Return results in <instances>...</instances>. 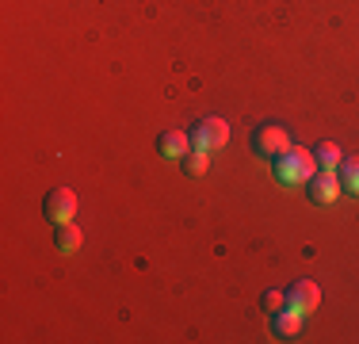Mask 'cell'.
<instances>
[{
	"mask_svg": "<svg viewBox=\"0 0 359 344\" xmlns=\"http://www.w3.org/2000/svg\"><path fill=\"white\" fill-rule=\"evenodd\" d=\"M260 306L268 310V314H279V310L287 306V291H264V295H260Z\"/></svg>",
	"mask_w": 359,
	"mask_h": 344,
	"instance_id": "4fadbf2b",
	"label": "cell"
},
{
	"mask_svg": "<svg viewBox=\"0 0 359 344\" xmlns=\"http://www.w3.org/2000/svg\"><path fill=\"white\" fill-rule=\"evenodd\" d=\"M313 157H318V165H321V168H337L340 161H344V157H340V145H337V142H329V138H325L318 150H313Z\"/></svg>",
	"mask_w": 359,
	"mask_h": 344,
	"instance_id": "8fae6325",
	"label": "cell"
},
{
	"mask_svg": "<svg viewBox=\"0 0 359 344\" xmlns=\"http://www.w3.org/2000/svg\"><path fill=\"white\" fill-rule=\"evenodd\" d=\"M42 214H46L50 226H65V222H73L76 192H73V187H54V192H46V199H42Z\"/></svg>",
	"mask_w": 359,
	"mask_h": 344,
	"instance_id": "3957f363",
	"label": "cell"
},
{
	"mask_svg": "<svg viewBox=\"0 0 359 344\" xmlns=\"http://www.w3.org/2000/svg\"><path fill=\"white\" fill-rule=\"evenodd\" d=\"M81 241H84V234L73 226V222H65V226H57V241H54V245H57V253L73 256L76 249H81Z\"/></svg>",
	"mask_w": 359,
	"mask_h": 344,
	"instance_id": "9c48e42d",
	"label": "cell"
},
{
	"mask_svg": "<svg viewBox=\"0 0 359 344\" xmlns=\"http://www.w3.org/2000/svg\"><path fill=\"white\" fill-rule=\"evenodd\" d=\"M340 184H344V192L359 195V157H344V161H340Z\"/></svg>",
	"mask_w": 359,
	"mask_h": 344,
	"instance_id": "30bf717a",
	"label": "cell"
},
{
	"mask_svg": "<svg viewBox=\"0 0 359 344\" xmlns=\"http://www.w3.org/2000/svg\"><path fill=\"white\" fill-rule=\"evenodd\" d=\"M276 176H279V184H287V187H294V184H310L313 180V172H318V157H313V150H302V145H290L287 153H279L276 161Z\"/></svg>",
	"mask_w": 359,
	"mask_h": 344,
	"instance_id": "6da1fadb",
	"label": "cell"
},
{
	"mask_svg": "<svg viewBox=\"0 0 359 344\" xmlns=\"http://www.w3.org/2000/svg\"><path fill=\"white\" fill-rule=\"evenodd\" d=\"M302 325H306V314H298L294 306H283L279 314H271V333H276L279 340L302 337Z\"/></svg>",
	"mask_w": 359,
	"mask_h": 344,
	"instance_id": "52a82bcc",
	"label": "cell"
},
{
	"mask_svg": "<svg viewBox=\"0 0 359 344\" xmlns=\"http://www.w3.org/2000/svg\"><path fill=\"white\" fill-rule=\"evenodd\" d=\"M157 153L168 161H184L187 153H191V134L187 131H165L157 138Z\"/></svg>",
	"mask_w": 359,
	"mask_h": 344,
	"instance_id": "ba28073f",
	"label": "cell"
},
{
	"mask_svg": "<svg viewBox=\"0 0 359 344\" xmlns=\"http://www.w3.org/2000/svg\"><path fill=\"white\" fill-rule=\"evenodd\" d=\"M287 306H294L298 314H313L321 306V287L313 279H298L294 287L287 291Z\"/></svg>",
	"mask_w": 359,
	"mask_h": 344,
	"instance_id": "8992f818",
	"label": "cell"
},
{
	"mask_svg": "<svg viewBox=\"0 0 359 344\" xmlns=\"http://www.w3.org/2000/svg\"><path fill=\"white\" fill-rule=\"evenodd\" d=\"M226 142H229V123H226V119H218V115L203 119V123L191 131V150L215 153V150H222Z\"/></svg>",
	"mask_w": 359,
	"mask_h": 344,
	"instance_id": "277c9868",
	"label": "cell"
},
{
	"mask_svg": "<svg viewBox=\"0 0 359 344\" xmlns=\"http://www.w3.org/2000/svg\"><path fill=\"white\" fill-rule=\"evenodd\" d=\"M184 168L191 172V176H203V172L210 168V153H207V150H191V153L184 157Z\"/></svg>",
	"mask_w": 359,
	"mask_h": 344,
	"instance_id": "7c38bea8",
	"label": "cell"
},
{
	"mask_svg": "<svg viewBox=\"0 0 359 344\" xmlns=\"http://www.w3.org/2000/svg\"><path fill=\"white\" fill-rule=\"evenodd\" d=\"M252 150H256V157L276 161L279 153H287V150H290V134H287V126H279V123H260V126L252 131Z\"/></svg>",
	"mask_w": 359,
	"mask_h": 344,
	"instance_id": "7a4b0ae2",
	"label": "cell"
},
{
	"mask_svg": "<svg viewBox=\"0 0 359 344\" xmlns=\"http://www.w3.org/2000/svg\"><path fill=\"white\" fill-rule=\"evenodd\" d=\"M306 192H310V199L318 206H332L340 199V192H344V184H340V172L337 168H321L313 172V180L306 184Z\"/></svg>",
	"mask_w": 359,
	"mask_h": 344,
	"instance_id": "5b68a950",
	"label": "cell"
}]
</instances>
